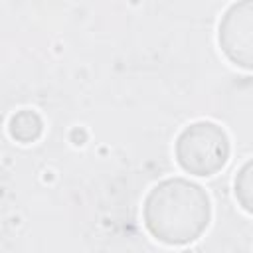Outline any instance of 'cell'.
<instances>
[{
	"label": "cell",
	"instance_id": "1",
	"mask_svg": "<svg viewBox=\"0 0 253 253\" xmlns=\"http://www.w3.org/2000/svg\"><path fill=\"white\" fill-rule=\"evenodd\" d=\"M142 219L148 233L166 245H188L202 237L211 219L206 190L186 178H166L146 196Z\"/></svg>",
	"mask_w": 253,
	"mask_h": 253
},
{
	"label": "cell",
	"instance_id": "2",
	"mask_svg": "<svg viewBox=\"0 0 253 253\" xmlns=\"http://www.w3.org/2000/svg\"><path fill=\"white\" fill-rule=\"evenodd\" d=\"M174 156L184 172L200 178L213 176L229 160V136L211 121H196L178 134Z\"/></svg>",
	"mask_w": 253,
	"mask_h": 253
},
{
	"label": "cell",
	"instance_id": "3",
	"mask_svg": "<svg viewBox=\"0 0 253 253\" xmlns=\"http://www.w3.org/2000/svg\"><path fill=\"white\" fill-rule=\"evenodd\" d=\"M217 43L229 63L253 71V0H237L223 12Z\"/></svg>",
	"mask_w": 253,
	"mask_h": 253
},
{
	"label": "cell",
	"instance_id": "4",
	"mask_svg": "<svg viewBox=\"0 0 253 253\" xmlns=\"http://www.w3.org/2000/svg\"><path fill=\"white\" fill-rule=\"evenodd\" d=\"M10 136L22 144L36 142L43 132V121L42 117L32 109H22L10 117L8 123Z\"/></svg>",
	"mask_w": 253,
	"mask_h": 253
},
{
	"label": "cell",
	"instance_id": "5",
	"mask_svg": "<svg viewBox=\"0 0 253 253\" xmlns=\"http://www.w3.org/2000/svg\"><path fill=\"white\" fill-rule=\"evenodd\" d=\"M233 194L237 204L253 215V158H249L235 174L233 180Z\"/></svg>",
	"mask_w": 253,
	"mask_h": 253
}]
</instances>
